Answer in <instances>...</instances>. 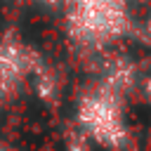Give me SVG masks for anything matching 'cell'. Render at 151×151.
<instances>
[{"mask_svg":"<svg viewBox=\"0 0 151 151\" xmlns=\"http://www.w3.org/2000/svg\"><path fill=\"white\" fill-rule=\"evenodd\" d=\"M78 120L83 134L104 146L116 149L125 139L123 109L111 90H97L85 94V99L78 106Z\"/></svg>","mask_w":151,"mask_h":151,"instance_id":"cell-1","label":"cell"},{"mask_svg":"<svg viewBox=\"0 0 151 151\" xmlns=\"http://www.w3.org/2000/svg\"><path fill=\"white\" fill-rule=\"evenodd\" d=\"M123 24L125 0H76L71 28L80 40H109L123 31Z\"/></svg>","mask_w":151,"mask_h":151,"instance_id":"cell-2","label":"cell"},{"mask_svg":"<svg viewBox=\"0 0 151 151\" xmlns=\"http://www.w3.org/2000/svg\"><path fill=\"white\" fill-rule=\"evenodd\" d=\"M146 94H149V99H151V80L146 83Z\"/></svg>","mask_w":151,"mask_h":151,"instance_id":"cell-3","label":"cell"},{"mask_svg":"<svg viewBox=\"0 0 151 151\" xmlns=\"http://www.w3.org/2000/svg\"><path fill=\"white\" fill-rule=\"evenodd\" d=\"M0 151H12V149H7V146H0Z\"/></svg>","mask_w":151,"mask_h":151,"instance_id":"cell-4","label":"cell"}]
</instances>
